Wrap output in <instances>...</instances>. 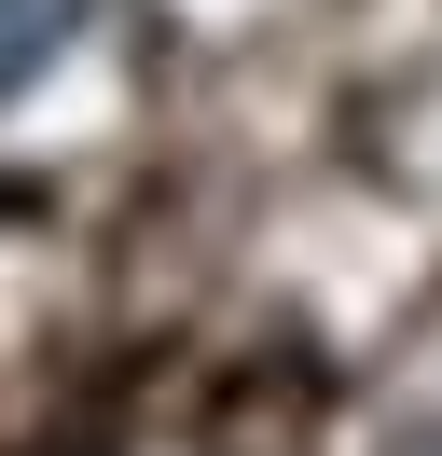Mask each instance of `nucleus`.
<instances>
[{
    "label": "nucleus",
    "mask_w": 442,
    "mask_h": 456,
    "mask_svg": "<svg viewBox=\"0 0 442 456\" xmlns=\"http://www.w3.org/2000/svg\"><path fill=\"white\" fill-rule=\"evenodd\" d=\"M83 14H97V0H0V97L42 84V69L83 42Z\"/></svg>",
    "instance_id": "obj_1"
}]
</instances>
